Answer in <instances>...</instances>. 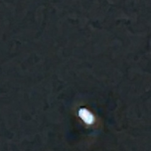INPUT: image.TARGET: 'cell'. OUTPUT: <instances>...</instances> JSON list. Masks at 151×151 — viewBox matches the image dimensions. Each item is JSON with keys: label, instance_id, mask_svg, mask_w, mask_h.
<instances>
[{"label": "cell", "instance_id": "1", "mask_svg": "<svg viewBox=\"0 0 151 151\" xmlns=\"http://www.w3.org/2000/svg\"><path fill=\"white\" fill-rule=\"evenodd\" d=\"M79 115L86 124H91L94 122V117L93 115L86 110H80Z\"/></svg>", "mask_w": 151, "mask_h": 151}]
</instances>
